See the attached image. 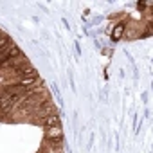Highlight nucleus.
Returning a JSON list of instances; mask_svg holds the SVG:
<instances>
[{"label":"nucleus","mask_w":153,"mask_h":153,"mask_svg":"<svg viewBox=\"0 0 153 153\" xmlns=\"http://www.w3.org/2000/svg\"><path fill=\"white\" fill-rule=\"evenodd\" d=\"M45 140H54V142H63V130L61 124L45 128Z\"/></svg>","instance_id":"nucleus-1"},{"label":"nucleus","mask_w":153,"mask_h":153,"mask_svg":"<svg viewBox=\"0 0 153 153\" xmlns=\"http://www.w3.org/2000/svg\"><path fill=\"white\" fill-rule=\"evenodd\" d=\"M38 123H40L43 128H51V126H56V124H59V117H58V114H51V115H45V117H42Z\"/></svg>","instance_id":"nucleus-2"},{"label":"nucleus","mask_w":153,"mask_h":153,"mask_svg":"<svg viewBox=\"0 0 153 153\" xmlns=\"http://www.w3.org/2000/svg\"><path fill=\"white\" fill-rule=\"evenodd\" d=\"M123 33H124V24H117L115 29H114V33H112V38L114 40H119L123 36Z\"/></svg>","instance_id":"nucleus-3"}]
</instances>
